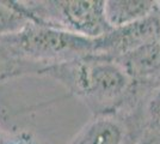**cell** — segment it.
Wrapping results in <instances>:
<instances>
[{"instance_id":"cell-1","label":"cell","mask_w":160,"mask_h":144,"mask_svg":"<svg viewBox=\"0 0 160 144\" xmlns=\"http://www.w3.org/2000/svg\"><path fill=\"white\" fill-rule=\"evenodd\" d=\"M42 72L62 81L72 93L90 104L103 107L120 101L132 85L123 67L104 55L58 62Z\"/></svg>"},{"instance_id":"cell-2","label":"cell","mask_w":160,"mask_h":144,"mask_svg":"<svg viewBox=\"0 0 160 144\" xmlns=\"http://www.w3.org/2000/svg\"><path fill=\"white\" fill-rule=\"evenodd\" d=\"M17 42L25 54L38 60L63 62L92 55L105 56L103 36L87 37L35 22L18 33Z\"/></svg>"},{"instance_id":"cell-3","label":"cell","mask_w":160,"mask_h":144,"mask_svg":"<svg viewBox=\"0 0 160 144\" xmlns=\"http://www.w3.org/2000/svg\"><path fill=\"white\" fill-rule=\"evenodd\" d=\"M31 7L35 23L87 37H99L112 28L104 14V1H43Z\"/></svg>"},{"instance_id":"cell-4","label":"cell","mask_w":160,"mask_h":144,"mask_svg":"<svg viewBox=\"0 0 160 144\" xmlns=\"http://www.w3.org/2000/svg\"><path fill=\"white\" fill-rule=\"evenodd\" d=\"M116 59L130 79H158L160 78V37Z\"/></svg>"},{"instance_id":"cell-5","label":"cell","mask_w":160,"mask_h":144,"mask_svg":"<svg viewBox=\"0 0 160 144\" xmlns=\"http://www.w3.org/2000/svg\"><path fill=\"white\" fill-rule=\"evenodd\" d=\"M157 7V1L147 0L104 1V14L108 24L112 29H117L152 16Z\"/></svg>"},{"instance_id":"cell-6","label":"cell","mask_w":160,"mask_h":144,"mask_svg":"<svg viewBox=\"0 0 160 144\" xmlns=\"http://www.w3.org/2000/svg\"><path fill=\"white\" fill-rule=\"evenodd\" d=\"M124 138L126 132L120 121L102 117L87 124L71 144H124Z\"/></svg>"},{"instance_id":"cell-7","label":"cell","mask_w":160,"mask_h":144,"mask_svg":"<svg viewBox=\"0 0 160 144\" xmlns=\"http://www.w3.org/2000/svg\"><path fill=\"white\" fill-rule=\"evenodd\" d=\"M32 22L28 12H19L10 7L0 6V35L18 34Z\"/></svg>"},{"instance_id":"cell-8","label":"cell","mask_w":160,"mask_h":144,"mask_svg":"<svg viewBox=\"0 0 160 144\" xmlns=\"http://www.w3.org/2000/svg\"><path fill=\"white\" fill-rule=\"evenodd\" d=\"M147 114L152 129L160 132V90L152 96L151 101L148 102Z\"/></svg>"}]
</instances>
